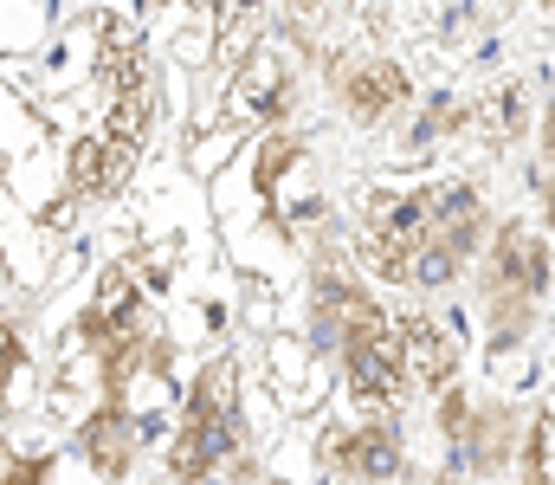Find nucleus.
Returning <instances> with one entry per match:
<instances>
[{
	"label": "nucleus",
	"instance_id": "obj_9",
	"mask_svg": "<svg viewBox=\"0 0 555 485\" xmlns=\"http://www.w3.org/2000/svg\"><path fill=\"white\" fill-rule=\"evenodd\" d=\"M524 124H530V98H524V85H504V91H491V98L478 104V124H472V130H485L491 143H517Z\"/></svg>",
	"mask_w": 555,
	"mask_h": 485
},
{
	"label": "nucleus",
	"instance_id": "obj_10",
	"mask_svg": "<svg viewBox=\"0 0 555 485\" xmlns=\"http://www.w3.org/2000/svg\"><path fill=\"white\" fill-rule=\"evenodd\" d=\"M543 7H550V13H555V0H543Z\"/></svg>",
	"mask_w": 555,
	"mask_h": 485
},
{
	"label": "nucleus",
	"instance_id": "obj_4",
	"mask_svg": "<svg viewBox=\"0 0 555 485\" xmlns=\"http://www.w3.org/2000/svg\"><path fill=\"white\" fill-rule=\"evenodd\" d=\"M555 285V253L543 240V227L524 220H498L485 253H478V298H550Z\"/></svg>",
	"mask_w": 555,
	"mask_h": 485
},
{
	"label": "nucleus",
	"instance_id": "obj_7",
	"mask_svg": "<svg viewBox=\"0 0 555 485\" xmlns=\"http://www.w3.org/2000/svg\"><path fill=\"white\" fill-rule=\"evenodd\" d=\"M78 447H85V460L104 480H130V467H137L142 447H149V427L130 414V401H98L91 421L78 427Z\"/></svg>",
	"mask_w": 555,
	"mask_h": 485
},
{
	"label": "nucleus",
	"instance_id": "obj_8",
	"mask_svg": "<svg viewBox=\"0 0 555 485\" xmlns=\"http://www.w3.org/2000/svg\"><path fill=\"white\" fill-rule=\"evenodd\" d=\"M401 343H408V369H414L420 395H446L459 382V343L446 336V323L433 311H401Z\"/></svg>",
	"mask_w": 555,
	"mask_h": 485
},
{
	"label": "nucleus",
	"instance_id": "obj_11",
	"mask_svg": "<svg viewBox=\"0 0 555 485\" xmlns=\"http://www.w3.org/2000/svg\"><path fill=\"white\" fill-rule=\"evenodd\" d=\"M550 408H555V401H550Z\"/></svg>",
	"mask_w": 555,
	"mask_h": 485
},
{
	"label": "nucleus",
	"instance_id": "obj_1",
	"mask_svg": "<svg viewBox=\"0 0 555 485\" xmlns=\"http://www.w3.org/2000/svg\"><path fill=\"white\" fill-rule=\"evenodd\" d=\"M491 240L485 188L465 175L375 181L356 201V266L401 292H452Z\"/></svg>",
	"mask_w": 555,
	"mask_h": 485
},
{
	"label": "nucleus",
	"instance_id": "obj_6",
	"mask_svg": "<svg viewBox=\"0 0 555 485\" xmlns=\"http://www.w3.org/2000/svg\"><path fill=\"white\" fill-rule=\"evenodd\" d=\"M137 156H142V143H130V137H117V130H85V137L65 150V194H72V201H111V194L130 181Z\"/></svg>",
	"mask_w": 555,
	"mask_h": 485
},
{
	"label": "nucleus",
	"instance_id": "obj_5",
	"mask_svg": "<svg viewBox=\"0 0 555 485\" xmlns=\"http://www.w3.org/2000/svg\"><path fill=\"white\" fill-rule=\"evenodd\" d=\"M323 467L356 485H401L408 480V441L401 414H349L323 434Z\"/></svg>",
	"mask_w": 555,
	"mask_h": 485
},
{
	"label": "nucleus",
	"instance_id": "obj_3",
	"mask_svg": "<svg viewBox=\"0 0 555 485\" xmlns=\"http://www.w3.org/2000/svg\"><path fill=\"white\" fill-rule=\"evenodd\" d=\"M330 98L343 104L349 124L382 130L401 111H414V72L395 52H336L330 59Z\"/></svg>",
	"mask_w": 555,
	"mask_h": 485
},
{
	"label": "nucleus",
	"instance_id": "obj_2",
	"mask_svg": "<svg viewBox=\"0 0 555 485\" xmlns=\"http://www.w3.org/2000/svg\"><path fill=\"white\" fill-rule=\"evenodd\" d=\"M524 414L511 401H472L459 382L439 395V434H446V473L459 480H498L504 467H517L524 447Z\"/></svg>",
	"mask_w": 555,
	"mask_h": 485
}]
</instances>
